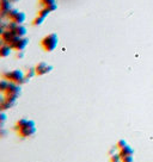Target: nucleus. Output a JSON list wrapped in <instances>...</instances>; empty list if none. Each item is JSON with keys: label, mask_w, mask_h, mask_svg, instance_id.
Masks as SVG:
<instances>
[{"label": "nucleus", "mask_w": 153, "mask_h": 162, "mask_svg": "<svg viewBox=\"0 0 153 162\" xmlns=\"http://www.w3.org/2000/svg\"><path fill=\"white\" fill-rule=\"evenodd\" d=\"M40 3L46 8H48L50 12L54 11V10H56V3H55V0H40Z\"/></svg>", "instance_id": "8"}, {"label": "nucleus", "mask_w": 153, "mask_h": 162, "mask_svg": "<svg viewBox=\"0 0 153 162\" xmlns=\"http://www.w3.org/2000/svg\"><path fill=\"white\" fill-rule=\"evenodd\" d=\"M11 31H13L18 37H24L25 35H26V29H25L22 24H17Z\"/></svg>", "instance_id": "9"}, {"label": "nucleus", "mask_w": 153, "mask_h": 162, "mask_svg": "<svg viewBox=\"0 0 153 162\" xmlns=\"http://www.w3.org/2000/svg\"><path fill=\"white\" fill-rule=\"evenodd\" d=\"M6 135H7V131H6L4 128H0V138L6 137Z\"/></svg>", "instance_id": "15"}, {"label": "nucleus", "mask_w": 153, "mask_h": 162, "mask_svg": "<svg viewBox=\"0 0 153 162\" xmlns=\"http://www.w3.org/2000/svg\"><path fill=\"white\" fill-rule=\"evenodd\" d=\"M36 125L35 122L31 119H26V118H22V119H19L16 123V126H14V129L17 130V131H19L20 129H23V128H25V126H34Z\"/></svg>", "instance_id": "7"}, {"label": "nucleus", "mask_w": 153, "mask_h": 162, "mask_svg": "<svg viewBox=\"0 0 153 162\" xmlns=\"http://www.w3.org/2000/svg\"><path fill=\"white\" fill-rule=\"evenodd\" d=\"M44 17H41V16H38V14H37V17H36L35 19H34V22H32V24L34 25H36V26H37V25H41L42 23H43V22H44Z\"/></svg>", "instance_id": "14"}, {"label": "nucleus", "mask_w": 153, "mask_h": 162, "mask_svg": "<svg viewBox=\"0 0 153 162\" xmlns=\"http://www.w3.org/2000/svg\"><path fill=\"white\" fill-rule=\"evenodd\" d=\"M17 57H18V59H19V57L22 59V57H23V54H22V53H20V54H18V55H17Z\"/></svg>", "instance_id": "16"}, {"label": "nucleus", "mask_w": 153, "mask_h": 162, "mask_svg": "<svg viewBox=\"0 0 153 162\" xmlns=\"http://www.w3.org/2000/svg\"><path fill=\"white\" fill-rule=\"evenodd\" d=\"M35 75H36L35 67H32V68L28 69V72H26V74H25V78H26V80H29V79H31L32 76H35Z\"/></svg>", "instance_id": "12"}, {"label": "nucleus", "mask_w": 153, "mask_h": 162, "mask_svg": "<svg viewBox=\"0 0 153 162\" xmlns=\"http://www.w3.org/2000/svg\"><path fill=\"white\" fill-rule=\"evenodd\" d=\"M35 133H36V125H34V126H25V128L20 129V130L18 131V135H19L20 137H23V138L31 137V136H34Z\"/></svg>", "instance_id": "6"}, {"label": "nucleus", "mask_w": 153, "mask_h": 162, "mask_svg": "<svg viewBox=\"0 0 153 162\" xmlns=\"http://www.w3.org/2000/svg\"><path fill=\"white\" fill-rule=\"evenodd\" d=\"M35 71H36V75H46L48 73H50L53 71V66L52 65H48L47 62H40L35 66Z\"/></svg>", "instance_id": "4"}, {"label": "nucleus", "mask_w": 153, "mask_h": 162, "mask_svg": "<svg viewBox=\"0 0 153 162\" xmlns=\"http://www.w3.org/2000/svg\"><path fill=\"white\" fill-rule=\"evenodd\" d=\"M6 119H7V114L4 111H0V128H4Z\"/></svg>", "instance_id": "13"}, {"label": "nucleus", "mask_w": 153, "mask_h": 162, "mask_svg": "<svg viewBox=\"0 0 153 162\" xmlns=\"http://www.w3.org/2000/svg\"><path fill=\"white\" fill-rule=\"evenodd\" d=\"M58 43H59V37L56 34H49L46 37H43L41 41V47L43 48L44 51H54L56 47H58Z\"/></svg>", "instance_id": "1"}, {"label": "nucleus", "mask_w": 153, "mask_h": 162, "mask_svg": "<svg viewBox=\"0 0 153 162\" xmlns=\"http://www.w3.org/2000/svg\"><path fill=\"white\" fill-rule=\"evenodd\" d=\"M12 48L10 47V44L6 45H0V57H7L8 55L11 54Z\"/></svg>", "instance_id": "10"}, {"label": "nucleus", "mask_w": 153, "mask_h": 162, "mask_svg": "<svg viewBox=\"0 0 153 162\" xmlns=\"http://www.w3.org/2000/svg\"><path fill=\"white\" fill-rule=\"evenodd\" d=\"M28 43H29V39L26 38V37H19L17 41H14V42L12 43L11 47L13 50H17V51H22L24 49L26 48V45H28Z\"/></svg>", "instance_id": "5"}, {"label": "nucleus", "mask_w": 153, "mask_h": 162, "mask_svg": "<svg viewBox=\"0 0 153 162\" xmlns=\"http://www.w3.org/2000/svg\"><path fill=\"white\" fill-rule=\"evenodd\" d=\"M8 85H10V81L7 79H1L0 80V93H5L8 88Z\"/></svg>", "instance_id": "11"}, {"label": "nucleus", "mask_w": 153, "mask_h": 162, "mask_svg": "<svg viewBox=\"0 0 153 162\" xmlns=\"http://www.w3.org/2000/svg\"><path fill=\"white\" fill-rule=\"evenodd\" d=\"M8 18L11 22H14L17 24H23V22L25 20V13L18 10H11L8 12Z\"/></svg>", "instance_id": "3"}, {"label": "nucleus", "mask_w": 153, "mask_h": 162, "mask_svg": "<svg viewBox=\"0 0 153 162\" xmlns=\"http://www.w3.org/2000/svg\"><path fill=\"white\" fill-rule=\"evenodd\" d=\"M4 79H7L8 81H12L14 84L22 85L24 82H26V78H25V73L20 69H14L11 72H5L3 74Z\"/></svg>", "instance_id": "2"}]
</instances>
